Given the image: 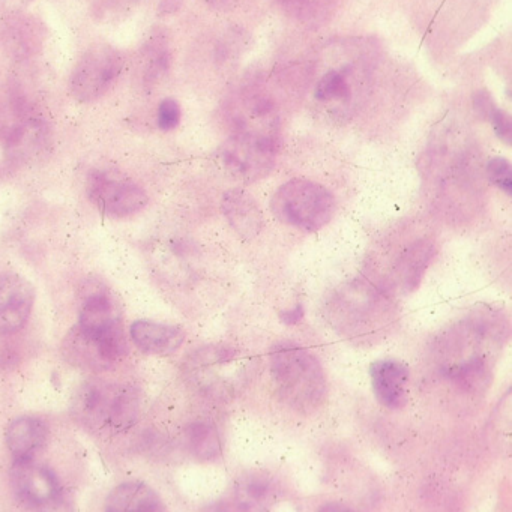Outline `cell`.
Returning <instances> with one entry per match:
<instances>
[{"label":"cell","instance_id":"cell-3","mask_svg":"<svg viewBox=\"0 0 512 512\" xmlns=\"http://www.w3.org/2000/svg\"><path fill=\"white\" fill-rule=\"evenodd\" d=\"M272 380L281 401L302 415H310L328 395L325 371L314 353L293 341H278L269 350Z\"/></svg>","mask_w":512,"mask_h":512},{"label":"cell","instance_id":"cell-18","mask_svg":"<svg viewBox=\"0 0 512 512\" xmlns=\"http://www.w3.org/2000/svg\"><path fill=\"white\" fill-rule=\"evenodd\" d=\"M131 338L149 355L169 356L178 352L185 340L184 329L151 320H137L131 325Z\"/></svg>","mask_w":512,"mask_h":512},{"label":"cell","instance_id":"cell-13","mask_svg":"<svg viewBox=\"0 0 512 512\" xmlns=\"http://www.w3.org/2000/svg\"><path fill=\"white\" fill-rule=\"evenodd\" d=\"M10 478L14 493L26 505L43 508L61 497V484L55 473L32 458L16 460Z\"/></svg>","mask_w":512,"mask_h":512},{"label":"cell","instance_id":"cell-15","mask_svg":"<svg viewBox=\"0 0 512 512\" xmlns=\"http://www.w3.org/2000/svg\"><path fill=\"white\" fill-rule=\"evenodd\" d=\"M35 290L22 275L0 274V334H11L26 325L34 308Z\"/></svg>","mask_w":512,"mask_h":512},{"label":"cell","instance_id":"cell-9","mask_svg":"<svg viewBox=\"0 0 512 512\" xmlns=\"http://www.w3.org/2000/svg\"><path fill=\"white\" fill-rule=\"evenodd\" d=\"M280 137L232 133L218 152L223 169L242 182H256L274 169Z\"/></svg>","mask_w":512,"mask_h":512},{"label":"cell","instance_id":"cell-20","mask_svg":"<svg viewBox=\"0 0 512 512\" xmlns=\"http://www.w3.org/2000/svg\"><path fill=\"white\" fill-rule=\"evenodd\" d=\"M47 437H49V427L43 419L35 416L14 419L5 434L8 449L16 460L34 457L35 452L46 445Z\"/></svg>","mask_w":512,"mask_h":512},{"label":"cell","instance_id":"cell-31","mask_svg":"<svg viewBox=\"0 0 512 512\" xmlns=\"http://www.w3.org/2000/svg\"><path fill=\"white\" fill-rule=\"evenodd\" d=\"M302 316H304V310H302L301 305H298L292 311H286V313L281 314V319L286 323H296L298 320H301Z\"/></svg>","mask_w":512,"mask_h":512},{"label":"cell","instance_id":"cell-21","mask_svg":"<svg viewBox=\"0 0 512 512\" xmlns=\"http://www.w3.org/2000/svg\"><path fill=\"white\" fill-rule=\"evenodd\" d=\"M107 511H161L164 509L160 496L143 482H127L119 485L106 500Z\"/></svg>","mask_w":512,"mask_h":512},{"label":"cell","instance_id":"cell-19","mask_svg":"<svg viewBox=\"0 0 512 512\" xmlns=\"http://www.w3.org/2000/svg\"><path fill=\"white\" fill-rule=\"evenodd\" d=\"M221 206L230 226L241 238L253 239L259 235L263 227V215L250 194L244 190L227 191Z\"/></svg>","mask_w":512,"mask_h":512},{"label":"cell","instance_id":"cell-1","mask_svg":"<svg viewBox=\"0 0 512 512\" xmlns=\"http://www.w3.org/2000/svg\"><path fill=\"white\" fill-rule=\"evenodd\" d=\"M508 337L505 317L476 310L440 335L439 371L463 392H484L493 379L494 361Z\"/></svg>","mask_w":512,"mask_h":512},{"label":"cell","instance_id":"cell-6","mask_svg":"<svg viewBox=\"0 0 512 512\" xmlns=\"http://www.w3.org/2000/svg\"><path fill=\"white\" fill-rule=\"evenodd\" d=\"M253 358L226 344H211L188 356L185 380L194 391L214 400H229L241 394L253 374Z\"/></svg>","mask_w":512,"mask_h":512},{"label":"cell","instance_id":"cell-27","mask_svg":"<svg viewBox=\"0 0 512 512\" xmlns=\"http://www.w3.org/2000/svg\"><path fill=\"white\" fill-rule=\"evenodd\" d=\"M181 118V106H179L178 101L173 100V98H166V100L161 101L157 110V124L160 130H175L181 122Z\"/></svg>","mask_w":512,"mask_h":512},{"label":"cell","instance_id":"cell-25","mask_svg":"<svg viewBox=\"0 0 512 512\" xmlns=\"http://www.w3.org/2000/svg\"><path fill=\"white\" fill-rule=\"evenodd\" d=\"M188 448L200 461H211L221 454V440L215 425L205 421H196L185 430Z\"/></svg>","mask_w":512,"mask_h":512},{"label":"cell","instance_id":"cell-23","mask_svg":"<svg viewBox=\"0 0 512 512\" xmlns=\"http://www.w3.org/2000/svg\"><path fill=\"white\" fill-rule=\"evenodd\" d=\"M170 67V53L161 35L151 37L142 52L143 88L149 89L166 76Z\"/></svg>","mask_w":512,"mask_h":512},{"label":"cell","instance_id":"cell-24","mask_svg":"<svg viewBox=\"0 0 512 512\" xmlns=\"http://www.w3.org/2000/svg\"><path fill=\"white\" fill-rule=\"evenodd\" d=\"M338 2L340 0H277L281 10L308 26H320L328 22L337 10Z\"/></svg>","mask_w":512,"mask_h":512},{"label":"cell","instance_id":"cell-5","mask_svg":"<svg viewBox=\"0 0 512 512\" xmlns=\"http://www.w3.org/2000/svg\"><path fill=\"white\" fill-rule=\"evenodd\" d=\"M52 146V128L43 110L22 91L0 95V148L14 164L40 160Z\"/></svg>","mask_w":512,"mask_h":512},{"label":"cell","instance_id":"cell-28","mask_svg":"<svg viewBox=\"0 0 512 512\" xmlns=\"http://www.w3.org/2000/svg\"><path fill=\"white\" fill-rule=\"evenodd\" d=\"M487 119L493 125L496 136L506 145H511V122H509L508 116L494 106L491 112L488 113Z\"/></svg>","mask_w":512,"mask_h":512},{"label":"cell","instance_id":"cell-12","mask_svg":"<svg viewBox=\"0 0 512 512\" xmlns=\"http://www.w3.org/2000/svg\"><path fill=\"white\" fill-rule=\"evenodd\" d=\"M62 353L74 367L88 371H106L127 356L128 343L124 332L97 335L76 326L64 338Z\"/></svg>","mask_w":512,"mask_h":512},{"label":"cell","instance_id":"cell-17","mask_svg":"<svg viewBox=\"0 0 512 512\" xmlns=\"http://www.w3.org/2000/svg\"><path fill=\"white\" fill-rule=\"evenodd\" d=\"M280 496L281 487L274 476L266 472L244 473L233 487V508L265 511L277 503Z\"/></svg>","mask_w":512,"mask_h":512},{"label":"cell","instance_id":"cell-32","mask_svg":"<svg viewBox=\"0 0 512 512\" xmlns=\"http://www.w3.org/2000/svg\"><path fill=\"white\" fill-rule=\"evenodd\" d=\"M203 2L211 5V7L223 10V8H230L233 7V5L238 4L239 0H203Z\"/></svg>","mask_w":512,"mask_h":512},{"label":"cell","instance_id":"cell-22","mask_svg":"<svg viewBox=\"0 0 512 512\" xmlns=\"http://www.w3.org/2000/svg\"><path fill=\"white\" fill-rule=\"evenodd\" d=\"M433 256L434 245L428 239H419L404 251L400 262H398L397 272H395L397 281H400V286L403 287L404 292H412L413 289L419 286L422 275H424L427 266L430 265Z\"/></svg>","mask_w":512,"mask_h":512},{"label":"cell","instance_id":"cell-4","mask_svg":"<svg viewBox=\"0 0 512 512\" xmlns=\"http://www.w3.org/2000/svg\"><path fill=\"white\" fill-rule=\"evenodd\" d=\"M74 419L89 433L118 436L139 421L140 397L134 386L89 380L74 395Z\"/></svg>","mask_w":512,"mask_h":512},{"label":"cell","instance_id":"cell-29","mask_svg":"<svg viewBox=\"0 0 512 512\" xmlns=\"http://www.w3.org/2000/svg\"><path fill=\"white\" fill-rule=\"evenodd\" d=\"M94 2L100 7V10L107 11V13H116V11L130 7L137 0H94Z\"/></svg>","mask_w":512,"mask_h":512},{"label":"cell","instance_id":"cell-26","mask_svg":"<svg viewBox=\"0 0 512 512\" xmlns=\"http://www.w3.org/2000/svg\"><path fill=\"white\" fill-rule=\"evenodd\" d=\"M487 176L497 188L503 191V193L511 196L512 193V172L511 164L505 158H493L488 161L487 164Z\"/></svg>","mask_w":512,"mask_h":512},{"label":"cell","instance_id":"cell-7","mask_svg":"<svg viewBox=\"0 0 512 512\" xmlns=\"http://www.w3.org/2000/svg\"><path fill=\"white\" fill-rule=\"evenodd\" d=\"M271 209L287 226L317 232L332 220L337 202L334 194L323 185L307 179H292L275 191Z\"/></svg>","mask_w":512,"mask_h":512},{"label":"cell","instance_id":"cell-10","mask_svg":"<svg viewBox=\"0 0 512 512\" xmlns=\"http://www.w3.org/2000/svg\"><path fill=\"white\" fill-rule=\"evenodd\" d=\"M125 68L121 50L97 44L86 50L70 76V92L80 103L100 100L113 88Z\"/></svg>","mask_w":512,"mask_h":512},{"label":"cell","instance_id":"cell-2","mask_svg":"<svg viewBox=\"0 0 512 512\" xmlns=\"http://www.w3.org/2000/svg\"><path fill=\"white\" fill-rule=\"evenodd\" d=\"M329 325L356 344H371L386 337L398 320V307L380 284L350 281L338 287L325 305Z\"/></svg>","mask_w":512,"mask_h":512},{"label":"cell","instance_id":"cell-14","mask_svg":"<svg viewBox=\"0 0 512 512\" xmlns=\"http://www.w3.org/2000/svg\"><path fill=\"white\" fill-rule=\"evenodd\" d=\"M83 304L80 308L79 326L97 335H113L122 329L121 305L116 301L109 287L101 283L86 284L83 289Z\"/></svg>","mask_w":512,"mask_h":512},{"label":"cell","instance_id":"cell-16","mask_svg":"<svg viewBox=\"0 0 512 512\" xmlns=\"http://www.w3.org/2000/svg\"><path fill=\"white\" fill-rule=\"evenodd\" d=\"M374 395L388 409H400L409 400V368L394 358L379 359L370 368Z\"/></svg>","mask_w":512,"mask_h":512},{"label":"cell","instance_id":"cell-30","mask_svg":"<svg viewBox=\"0 0 512 512\" xmlns=\"http://www.w3.org/2000/svg\"><path fill=\"white\" fill-rule=\"evenodd\" d=\"M32 0H0V13L16 14L25 10Z\"/></svg>","mask_w":512,"mask_h":512},{"label":"cell","instance_id":"cell-11","mask_svg":"<svg viewBox=\"0 0 512 512\" xmlns=\"http://www.w3.org/2000/svg\"><path fill=\"white\" fill-rule=\"evenodd\" d=\"M86 193L98 211L113 218L130 217L148 205L149 197L142 187L112 170H94L88 176Z\"/></svg>","mask_w":512,"mask_h":512},{"label":"cell","instance_id":"cell-8","mask_svg":"<svg viewBox=\"0 0 512 512\" xmlns=\"http://www.w3.org/2000/svg\"><path fill=\"white\" fill-rule=\"evenodd\" d=\"M352 53V52H350ZM370 74L365 56H346L344 62L326 68L314 85V100L331 115L350 116L362 100Z\"/></svg>","mask_w":512,"mask_h":512}]
</instances>
